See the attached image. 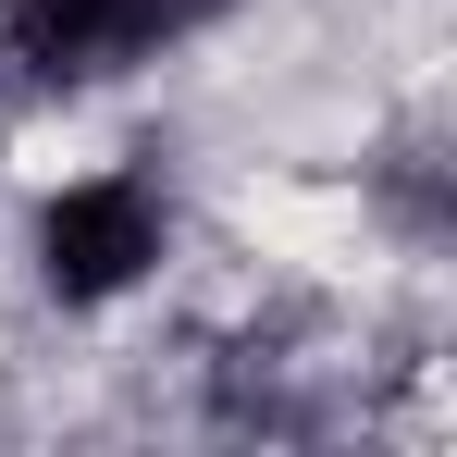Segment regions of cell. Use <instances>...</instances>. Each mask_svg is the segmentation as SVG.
<instances>
[{"mask_svg": "<svg viewBox=\"0 0 457 457\" xmlns=\"http://www.w3.org/2000/svg\"><path fill=\"white\" fill-rule=\"evenodd\" d=\"M211 12H235V0H0V50L50 87H87V75H124L161 37H198Z\"/></svg>", "mask_w": 457, "mask_h": 457, "instance_id": "1", "label": "cell"}, {"mask_svg": "<svg viewBox=\"0 0 457 457\" xmlns=\"http://www.w3.org/2000/svg\"><path fill=\"white\" fill-rule=\"evenodd\" d=\"M149 260H161V198L137 173H87V186H62L37 211V272H50V297H75V309L149 285Z\"/></svg>", "mask_w": 457, "mask_h": 457, "instance_id": "2", "label": "cell"}]
</instances>
